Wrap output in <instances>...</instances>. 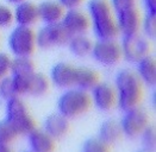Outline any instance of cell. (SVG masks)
I'll use <instances>...</instances> for the list:
<instances>
[{
    "label": "cell",
    "mask_w": 156,
    "mask_h": 152,
    "mask_svg": "<svg viewBox=\"0 0 156 152\" xmlns=\"http://www.w3.org/2000/svg\"><path fill=\"white\" fill-rule=\"evenodd\" d=\"M83 0H57V2L65 9V10H73L78 9L79 6L82 4Z\"/></svg>",
    "instance_id": "32"
},
{
    "label": "cell",
    "mask_w": 156,
    "mask_h": 152,
    "mask_svg": "<svg viewBox=\"0 0 156 152\" xmlns=\"http://www.w3.org/2000/svg\"><path fill=\"white\" fill-rule=\"evenodd\" d=\"M82 152H110V149L99 138H88L82 145Z\"/></svg>",
    "instance_id": "25"
},
{
    "label": "cell",
    "mask_w": 156,
    "mask_h": 152,
    "mask_svg": "<svg viewBox=\"0 0 156 152\" xmlns=\"http://www.w3.org/2000/svg\"><path fill=\"white\" fill-rule=\"evenodd\" d=\"M66 32L69 36H76V35H86V32L90 29V19L83 12H81L79 9L67 10L63 13V17L60 23Z\"/></svg>",
    "instance_id": "11"
},
{
    "label": "cell",
    "mask_w": 156,
    "mask_h": 152,
    "mask_svg": "<svg viewBox=\"0 0 156 152\" xmlns=\"http://www.w3.org/2000/svg\"><path fill=\"white\" fill-rule=\"evenodd\" d=\"M68 48L70 52L76 57H85L91 54L93 43L86 35H76L70 36L68 42Z\"/></svg>",
    "instance_id": "21"
},
{
    "label": "cell",
    "mask_w": 156,
    "mask_h": 152,
    "mask_svg": "<svg viewBox=\"0 0 156 152\" xmlns=\"http://www.w3.org/2000/svg\"><path fill=\"white\" fill-rule=\"evenodd\" d=\"M116 24L118 33H122L123 37H129L138 33L141 26V17L136 6L116 12Z\"/></svg>",
    "instance_id": "12"
},
{
    "label": "cell",
    "mask_w": 156,
    "mask_h": 152,
    "mask_svg": "<svg viewBox=\"0 0 156 152\" xmlns=\"http://www.w3.org/2000/svg\"><path fill=\"white\" fill-rule=\"evenodd\" d=\"M137 0H111L110 5L113 10V12H118L129 7H135Z\"/></svg>",
    "instance_id": "30"
},
{
    "label": "cell",
    "mask_w": 156,
    "mask_h": 152,
    "mask_svg": "<svg viewBox=\"0 0 156 152\" xmlns=\"http://www.w3.org/2000/svg\"><path fill=\"white\" fill-rule=\"evenodd\" d=\"M10 73L11 76L29 77L35 73V65L30 57H14V60H11Z\"/></svg>",
    "instance_id": "22"
},
{
    "label": "cell",
    "mask_w": 156,
    "mask_h": 152,
    "mask_svg": "<svg viewBox=\"0 0 156 152\" xmlns=\"http://www.w3.org/2000/svg\"><path fill=\"white\" fill-rule=\"evenodd\" d=\"M23 152H31V151H30V150H27V151H23Z\"/></svg>",
    "instance_id": "36"
},
{
    "label": "cell",
    "mask_w": 156,
    "mask_h": 152,
    "mask_svg": "<svg viewBox=\"0 0 156 152\" xmlns=\"http://www.w3.org/2000/svg\"><path fill=\"white\" fill-rule=\"evenodd\" d=\"M9 4H11V5H18L19 2H22V1H24V0H6Z\"/></svg>",
    "instance_id": "35"
},
{
    "label": "cell",
    "mask_w": 156,
    "mask_h": 152,
    "mask_svg": "<svg viewBox=\"0 0 156 152\" xmlns=\"http://www.w3.org/2000/svg\"><path fill=\"white\" fill-rule=\"evenodd\" d=\"M98 82H99V76L92 69L81 67L74 70L73 86L75 88L85 90V92H90Z\"/></svg>",
    "instance_id": "18"
},
{
    "label": "cell",
    "mask_w": 156,
    "mask_h": 152,
    "mask_svg": "<svg viewBox=\"0 0 156 152\" xmlns=\"http://www.w3.org/2000/svg\"><path fill=\"white\" fill-rule=\"evenodd\" d=\"M26 136L31 152H54L55 150V140L43 130L34 128Z\"/></svg>",
    "instance_id": "17"
},
{
    "label": "cell",
    "mask_w": 156,
    "mask_h": 152,
    "mask_svg": "<svg viewBox=\"0 0 156 152\" xmlns=\"http://www.w3.org/2000/svg\"><path fill=\"white\" fill-rule=\"evenodd\" d=\"M137 73L140 81L148 86H154L156 82V65L155 61L149 55L142 57L137 62Z\"/></svg>",
    "instance_id": "19"
},
{
    "label": "cell",
    "mask_w": 156,
    "mask_h": 152,
    "mask_svg": "<svg viewBox=\"0 0 156 152\" xmlns=\"http://www.w3.org/2000/svg\"><path fill=\"white\" fill-rule=\"evenodd\" d=\"M74 70L75 68H73L72 65L65 62L56 63L50 70V80L52 85L61 89L70 88L73 86Z\"/></svg>",
    "instance_id": "15"
},
{
    "label": "cell",
    "mask_w": 156,
    "mask_h": 152,
    "mask_svg": "<svg viewBox=\"0 0 156 152\" xmlns=\"http://www.w3.org/2000/svg\"><path fill=\"white\" fill-rule=\"evenodd\" d=\"M69 35L66 32L62 25L58 24H44L35 33L36 38V47L41 49H50L54 47L67 44Z\"/></svg>",
    "instance_id": "7"
},
{
    "label": "cell",
    "mask_w": 156,
    "mask_h": 152,
    "mask_svg": "<svg viewBox=\"0 0 156 152\" xmlns=\"http://www.w3.org/2000/svg\"><path fill=\"white\" fill-rule=\"evenodd\" d=\"M14 95L16 93L12 85V78L11 76H5L4 78L0 80V98L4 100H7Z\"/></svg>",
    "instance_id": "27"
},
{
    "label": "cell",
    "mask_w": 156,
    "mask_h": 152,
    "mask_svg": "<svg viewBox=\"0 0 156 152\" xmlns=\"http://www.w3.org/2000/svg\"><path fill=\"white\" fill-rule=\"evenodd\" d=\"M122 56L130 63H137L142 57L147 56L150 51L148 39L138 33L129 37H123L120 44Z\"/></svg>",
    "instance_id": "9"
},
{
    "label": "cell",
    "mask_w": 156,
    "mask_h": 152,
    "mask_svg": "<svg viewBox=\"0 0 156 152\" xmlns=\"http://www.w3.org/2000/svg\"><path fill=\"white\" fill-rule=\"evenodd\" d=\"M17 134H27L35 127V121L31 118L25 103L18 95L6 100V119Z\"/></svg>",
    "instance_id": "4"
},
{
    "label": "cell",
    "mask_w": 156,
    "mask_h": 152,
    "mask_svg": "<svg viewBox=\"0 0 156 152\" xmlns=\"http://www.w3.org/2000/svg\"><path fill=\"white\" fill-rule=\"evenodd\" d=\"M48 89H49V81L44 75L34 73L29 77L26 94L32 96H42L48 92Z\"/></svg>",
    "instance_id": "23"
},
{
    "label": "cell",
    "mask_w": 156,
    "mask_h": 152,
    "mask_svg": "<svg viewBox=\"0 0 156 152\" xmlns=\"http://www.w3.org/2000/svg\"><path fill=\"white\" fill-rule=\"evenodd\" d=\"M122 137V130L119 126V123L116 120H106L101 124V126L99 128V136L98 138L104 141L105 144H107L108 146L117 143L119 138Z\"/></svg>",
    "instance_id": "20"
},
{
    "label": "cell",
    "mask_w": 156,
    "mask_h": 152,
    "mask_svg": "<svg viewBox=\"0 0 156 152\" xmlns=\"http://www.w3.org/2000/svg\"><path fill=\"white\" fill-rule=\"evenodd\" d=\"M118 107L125 112L136 107L142 99V82L136 73L131 70H120L115 77Z\"/></svg>",
    "instance_id": "2"
},
{
    "label": "cell",
    "mask_w": 156,
    "mask_h": 152,
    "mask_svg": "<svg viewBox=\"0 0 156 152\" xmlns=\"http://www.w3.org/2000/svg\"><path fill=\"white\" fill-rule=\"evenodd\" d=\"M37 13L43 24H58L63 17L65 9L55 0H45L37 6Z\"/></svg>",
    "instance_id": "14"
},
{
    "label": "cell",
    "mask_w": 156,
    "mask_h": 152,
    "mask_svg": "<svg viewBox=\"0 0 156 152\" xmlns=\"http://www.w3.org/2000/svg\"><path fill=\"white\" fill-rule=\"evenodd\" d=\"M87 11L93 33L98 40H112L117 37L116 18L107 0H90Z\"/></svg>",
    "instance_id": "1"
},
{
    "label": "cell",
    "mask_w": 156,
    "mask_h": 152,
    "mask_svg": "<svg viewBox=\"0 0 156 152\" xmlns=\"http://www.w3.org/2000/svg\"><path fill=\"white\" fill-rule=\"evenodd\" d=\"M142 27H143V32L147 37L154 38L156 33V16L154 14H145L142 23Z\"/></svg>",
    "instance_id": "28"
},
{
    "label": "cell",
    "mask_w": 156,
    "mask_h": 152,
    "mask_svg": "<svg viewBox=\"0 0 156 152\" xmlns=\"http://www.w3.org/2000/svg\"><path fill=\"white\" fill-rule=\"evenodd\" d=\"M38 20L37 6L30 1H22L16 5L13 11V22L18 26H26L31 27L35 25Z\"/></svg>",
    "instance_id": "13"
},
{
    "label": "cell",
    "mask_w": 156,
    "mask_h": 152,
    "mask_svg": "<svg viewBox=\"0 0 156 152\" xmlns=\"http://www.w3.org/2000/svg\"><path fill=\"white\" fill-rule=\"evenodd\" d=\"M143 5L148 14L156 16V0H143Z\"/></svg>",
    "instance_id": "33"
},
{
    "label": "cell",
    "mask_w": 156,
    "mask_h": 152,
    "mask_svg": "<svg viewBox=\"0 0 156 152\" xmlns=\"http://www.w3.org/2000/svg\"><path fill=\"white\" fill-rule=\"evenodd\" d=\"M7 45L14 57H30L36 48L35 32L31 27L17 25L9 35Z\"/></svg>",
    "instance_id": "5"
},
{
    "label": "cell",
    "mask_w": 156,
    "mask_h": 152,
    "mask_svg": "<svg viewBox=\"0 0 156 152\" xmlns=\"http://www.w3.org/2000/svg\"><path fill=\"white\" fill-rule=\"evenodd\" d=\"M140 137H141V141H142V146H143L144 151L153 152L155 150L156 134L153 127L147 126L142 131V133L140 134Z\"/></svg>",
    "instance_id": "24"
},
{
    "label": "cell",
    "mask_w": 156,
    "mask_h": 152,
    "mask_svg": "<svg viewBox=\"0 0 156 152\" xmlns=\"http://www.w3.org/2000/svg\"><path fill=\"white\" fill-rule=\"evenodd\" d=\"M140 152H148V151H140Z\"/></svg>",
    "instance_id": "37"
},
{
    "label": "cell",
    "mask_w": 156,
    "mask_h": 152,
    "mask_svg": "<svg viewBox=\"0 0 156 152\" xmlns=\"http://www.w3.org/2000/svg\"><path fill=\"white\" fill-rule=\"evenodd\" d=\"M17 132L12 128V126L6 121H0V143L1 144H10L17 137Z\"/></svg>",
    "instance_id": "26"
},
{
    "label": "cell",
    "mask_w": 156,
    "mask_h": 152,
    "mask_svg": "<svg viewBox=\"0 0 156 152\" xmlns=\"http://www.w3.org/2000/svg\"><path fill=\"white\" fill-rule=\"evenodd\" d=\"M148 114L142 108H138L137 106L132 107L124 112V115L119 123L122 134L126 136L128 138H136L148 126Z\"/></svg>",
    "instance_id": "6"
},
{
    "label": "cell",
    "mask_w": 156,
    "mask_h": 152,
    "mask_svg": "<svg viewBox=\"0 0 156 152\" xmlns=\"http://www.w3.org/2000/svg\"><path fill=\"white\" fill-rule=\"evenodd\" d=\"M10 65H11V58L9 55L0 52V80L10 73Z\"/></svg>",
    "instance_id": "31"
},
{
    "label": "cell",
    "mask_w": 156,
    "mask_h": 152,
    "mask_svg": "<svg viewBox=\"0 0 156 152\" xmlns=\"http://www.w3.org/2000/svg\"><path fill=\"white\" fill-rule=\"evenodd\" d=\"M92 102L88 92L81 90L78 88H67L57 100V109L58 113L65 118L74 119L81 114L86 113Z\"/></svg>",
    "instance_id": "3"
},
{
    "label": "cell",
    "mask_w": 156,
    "mask_h": 152,
    "mask_svg": "<svg viewBox=\"0 0 156 152\" xmlns=\"http://www.w3.org/2000/svg\"><path fill=\"white\" fill-rule=\"evenodd\" d=\"M13 23V11L7 5L0 4V29L9 27Z\"/></svg>",
    "instance_id": "29"
},
{
    "label": "cell",
    "mask_w": 156,
    "mask_h": 152,
    "mask_svg": "<svg viewBox=\"0 0 156 152\" xmlns=\"http://www.w3.org/2000/svg\"><path fill=\"white\" fill-rule=\"evenodd\" d=\"M43 131L54 140L62 139L69 131V120L60 113L51 114L44 120Z\"/></svg>",
    "instance_id": "16"
},
{
    "label": "cell",
    "mask_w": 156,
    "mask_h": 152,
    "mask_svg": "<svg viewBox=\"0 0 156 152\" xmlns=\"http://www.w3.org/2000/svg\"><path fill=\"white\" fill-rule=\"evenodd\" d=\"M0 152H13L10 144H1L0 143Z\"/></svg>",
    "instance_id": "34"
},
{
    "label": "cell",
    "mask_w": 156,
    "mask_h": 152,
    "mask_svg": "<svg viewBox=\"0 0 156 152\" xmlns=\"http://www.w3.org/2000/svg\"><path fill=\"white\" fill-rule=\"evenodd\" d=\"M90 92H91L90 94L91 102L99 111L108 112L115 107L117 102L116 89L112 86H110L108 83L98 82Z\"/></svg>",
    "instance_id": "10"
},
{
    "label": "cell",
    "mask_w": 156,
    "mask_h": 152,
    "mask_svg": "<svg viewBox=\"0 0 156 152\" xmlns=\"http://www.w3.org/2000/svg\"><path fill=\"white\" fill-rule=\"evenodd\" d=\"M92 57L95 62L104 67H113L122 58L120 45L112 40H97L93 43L91 50Z\"/></svg>",
    "instance_id": "8"
}]
</instances>
